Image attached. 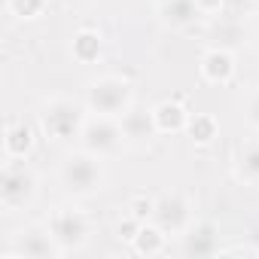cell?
Masks as SVG:
<instances>
[{
  "mask_svg": "<svg viewBox=\"0 0 259 259\" xmlns=\"http://www.w3.org/2000/svg\"><path fill=\"white\" fill-rule=\"evenodd\" d=\"M85 104H89V110L98 113V116H113V119H119L122 113L132 110V82H128V79H119V76H101V79L89 82Z\"/></svg>",
  "mask_w": 259,
  "mask_h": 259,
  "instance_id": "2",
  "label": "cell"
},
{
  "mask_svg": "<svg viewBox=\"0 0 259 259\" xmlns=\"http://www.w3.org/2000/svg\"><path fill=\"white\" fill-rule=\"evenodd\" d=\"M40 119H43V128L52 138H58V141L82 135V125H85L79 104H73L70 98H52V101H46Z\"/></svg>",
  "mask_w": 259,
  "mask_h": 259,
  "instance_id": "3",
  "label": "cell"
},
{
  "mask_svg": "<svg viewBox=\"0 0 259 259\" xmlns=\"http://www.w3.org/2000/svg\"><path fill=\"white\" fill-rule=\"evenodd\" d=\"M58 253H61V247L52 238L49 226L46 229H25L16 238V244L7 250L10 259H49V256H58Z\"/></svg>",
  "mask_w": 259,
  "mask_h": 259,
  "instance_id": "8",
  "label": "cell"
},
{
  "mask_svg": "<svg viewBox=\"0 0 259 259\" xmlns=\"http://www.w3.org/2000/svg\"><path fill=\"white\" fill-rule=\"evenodd\" d=\"M153 113H156L159 132H180V128L186 125V113H183V107H177V104H159Z\"/></svg>",
  "mask_w": 259,
  "mask_h": 259,
  "instance_id": "14",
  "label": "cell"
},
{
  "mask_svg": "<svg viewBox=\"0 0 259 259\" xmlns=\"http://www.w3.org/2000/svg\"><path fill=\"white\" fill-rule=\"evenodd\" d=\"M247 119L253 122V125H259V89L250 95V101H247Z\"/></svg>",
  "mask_w": 259,
  "mask_h": 259,
  "instance_id": "19",
  "label": "cell"
},
{
  "mask_svg": "<svg viewBox=\"0 0 259 259\" xmlns=\"http://www.w3.org/2000/svg\"><path fill=\"white\" fill-rule=\"evenodd\" d=\"M58 180H61V186H64L70 195H76V198H85V195L101 192V186H104L101 156H95V153H89V150L64 156L61 171H58Z\"/></svg>",
  "mask_w": 259,
  "mask_h": 259,
  "instance_id": "1",
  "label": "cell"
},
{
  "mask_svg": "<svg viewBox=\"0 0 259 259\" xmlns=\"http://www.w3.org/2000/svg\"><path fill=\"white\" fill-rule=\"evenodd\" d=\"M162 241H165V232H162L159 226H153V229L141 226L138 235H135V250L150 256V253H159V250H162Z\"/></svg>",
  "mask_w": 259,
  "mask_h": 259,
  "instance_id": "16",
  "label": "cell"
},
{
  "mask_svg": "<svg viewBox=\"0 0 259 259\" xmlns=\"http://www.w3.org/2000/svg\"><path fill=\"white\" fill-rule=\"evenodd\" d=\"M238 174H241L247 183L259 186V144L244 147V153H241V159H238Z\"/></svg>",
  "mask_w": 259,
  "mask_h": 259,
  "instance_id": "15",
  "label": "cell"
},
{
  "mask_svg": "<svg viewBox=\"0 0 259 259\" xmlns=\"http://www.w3.org/2000/svg\"><path fill=\"white\" fill-rule=\"evenodd\" d=\"M122 122V132H125V141L128 144H147L156 132H159V125H156V113H147V110H128L119 116Z\"/></svg>",
  "mask_w": 259,
  "mask_h": 259,
  "instance_id": "10",
  "label": "cell"
},
{
  "mask_svg": "<svg viewBox=\"0 0 259 259\" xmlns=\"http://www.w3.org/2000/svg\"><path fill=\"white\" fill-rule=\"evenodd\" d=\"M153 220L165 235H183L192 226V210L183 195H165L153 204Z\"/></svg>",
  "mask_w": 259,
  "mask_h": 259,
  "instance_id": "7",
  "label": "cell"
},
{
  "mask_svg": "<svg viewBox=\"0 0 259 259\" xmlns=\"http://www.w3.org/2000/svg\"><path fill=\"white\" fill-rule=\"evenodd\" d=\"M79 138H82V150H89V153H95L101 159L119 153V147L128 144L125 132H122V122H116L113 116H95V119H89L82 125V135Z\"/></svg>",
  "mask_w": 259,
  "mask_h": 259,
  "instance_id": "5",
  "label": "cell"
},
{
  "mask_svg": "<svg viewBox=\"0 0 259 259\" xmlns=\"http://www.w3.org/2000/svg\"><path fill=\"white\" fill-rule=\"evenodd\" d=\"M37 195V177L31 168H25L19 159H10L4 168V180H0V198H4L7 210H19L31 204Z\"/></svg>",
  "mask_w": 259,
  "mask_h": 259,
  "instance_id": "4",
  "label": "cell"
},
{
  "mask_svg": "<svg viewBox=\"0 0 259 259\" xmlns=\"http://www.w3.org/2000/svg\"><path fill=\"white\" fill-rule=\"evenodd\" d=\"M201 7H198V0H162V7H159V16L168 28H186L198 19Z\"/></svg>",
  "mask_w": 259,
  "mask_h": 259,
  "instance_id": "11",
  "label": "cell"
},
{
  "mask_svg": "<svg viewBox=\"0 0 259 259\" xmlns=\"http://www.w3.org/2000/svg\"><path fill=\"white\" fill-rule=\"evenodd\" d=\"M31 147H34V135H31V128H28L25 122H19V125H10V128H7L4 150H7V156H10V159H22Z\"/></svg>",
  "mask_w": 259,
  "mask_h": 259,
  "instance_id": "13",
  "label": "cell"
},
{
  "mask_svg": "<svg viewBox=\"0 0 259 259\" xmlns=\"http://www.w3.org/2000/svg\"><path fill=\"white\" fill-rule=\"evenodd\" d=\"M46 226H49L52 238L58 241L61 253L79 250V247L85 244V238H89V220H85L79 210H73V207H58V210L49 217Z\"/></svg>",
  "mask_w": 259,
  "mask_h": 259,
  "instance_id": "6",
  "label": "cell"
},
{
  "mask_svg": "<svg viewBox=\"0 0 259 259\" xmlns=\"http://www.w3.org/2000/svg\"><path fill=\"white\" fill-rule=\"evenodd\" d=\"M183 256H213L220 253V232L213 223H195L183 232Z\"/></svg>",
  "mask_w": 259,
  "mask_h": 259,
  "instance_id": "9",
  "label": "cell"
},
{
  "mask_svg": "<svg viewBox=\"0 0 259 259\" xmlns=\"http://www.w3.org/2000/svg\"><path fill=\"white\" fill-rule=\"evenodd\" d=\"M7 10L22 19H34L43 13V0H7Z\"/></svg>",
  "mask_w": 259,
  "mask_h": 259,
  "instance_id": "18",
  "label": "cell"
},
{
  "mask_svg": "<svg viewBox=\"0 0 259 259\" xmlns=\"http://www.w3.org/2000/svg\"><path fill=\"white\" fill-rule=\"evenodd\" d=\"M98 52H101V37H98V34H92V31L76 34V40H73V55H76L79 61H92V58H98Z\"/></svg>",
  "mask_w": 259,
  "mask_h": 259,
  "instance_id": "17",
  "label": "cell"
},
{
  "mask_svg": "<svg viewBox=\"0 0 259 259\" xmlns=\"http://www.w3.org/2000/svg\"><path fill=\"white\" fill-rule=\"evenodd\" d=\"M232 70H235L232 55L223 52V49H213V52H207V55L201 58V73H204L210 82H226V79L232 76Z\"/></svg>",
  "mask_w": 259,
  "mask_h": 259,
  "instance_id": "12",
  "label": "cell"
}]
</instances>
